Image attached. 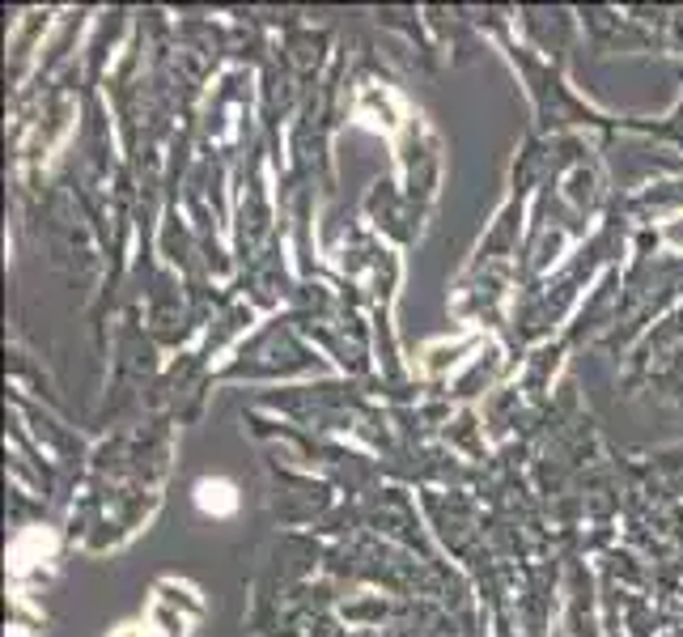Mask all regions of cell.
<instances>
[{"label": "cell", "mask_w": 683, "mask_h": 637, "mask_svg": "<svg viewBox=\"0 0 683 637\" xmlns=\"http://www.w3.org/2000/svg\"><path fill=\"white\" fill-rule=\"evenodd\" d=\"M234 489H230V485H225V480H204V485H200V506H217V510H234Z\"/></svg>", "instance_id": "1"}]
</instances>
